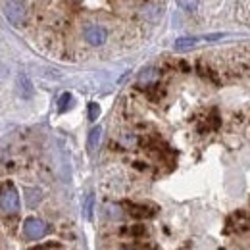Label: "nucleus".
<instances>
[{"mask_svg": "<svg viewBox=\"0 0 250 250\" xmlns=\"http://www.w3.org/2000/svg\"><path fill=\"white\" fill-rule=\"evenodd\" d=\"M4 16L10 20L12 25L21 27L27 20V4L25 2H4Z\"/></svg>", "mask_w": 250, "mask_h": 250, "instance_id": "f257e3e1", "label": "nucleus"}, {"mask_svg": "<svg viewBox=\"0 0 250 250\" xmlns=\"http://www.w3.org/2000/svg\"><path fill=\"white\" fill-rule=\"evenodd\" d=\"M48 233V225L39 218H27L23 223V235L31 241H39Z\"/></svg>", "mask_w": 250, "mask_h": 250, "instance_id": "f03ea898", "label": "nucleus"}, {"mask_svg": "<svg viewBox=\"0 0 250 250\" xmlns=\"http://www.w3.org/2000/svg\"><path fill=\"white\" fill-rule=\"evenodd\" d=\"M0 208L6 214H16L20 210V194L12 185H8V188L0 194Z\"/></svg>", "mask_w": 250, "mask_h": 250, "instance_id": "7ed1b4c3", "label": "nucleus"}, {"mask_svg": "<svg viewBox=\"0 0 250 250\" xmlns=\"http://www.w3.org/2000/svg\"><path fill=\"white\" fill-rule=\"evenodd\" d=\"M83 35H85V41H87L91 46H102V44L106 42V37H108L104 27L94 25V23L87 25L85 31H83Z\"/></svg>", "mask_w": 250, "mask_h": 250, "instance_id": "20e7f679", "label": "nucleus"}, {"mask_svg": "<svg viewBox=\"0 0 250 250\" xmlns=\"http://www.w3.org/2000/svg\"><path fill=\"white\" fill-rule=\"evenodd\" d=\"M129 210V216H133V218L137 219H145V218H152L154 216V210H150L148 206H145V204H129L127 206Z\"/></svg>", "mask_w": 250, "mask_h": 250, "instance_id": "39448f33", "label": "nucleus"}, {"mask_svg": "<svg viewBox=\"0 0 250 250\" xmlns=\"http://www.w3.org/2000/svg\"><path fill=\"white\" fill-rule=\"evenodd\" d=\"M18 87H20L21 98H31L33 96V83L25 73H20V77H18Z\"/></svg>", "mask_w": 250, "mask_h": 250, "instance_id": "423d86ee", "label": "nucleus"}, {"mask_svg": "<svg viewBox=\"0 0 250 250\" xmlns=\"http://www.w3.org/2000/svg\"><path fill=\"white\" fill-rule=\"evenodd\" d=\"M100 141H102V127H100V125H96V127L91 129L89 139H87V148H89V152H94V150L98 148Z\"/></svg>", "mask_w": 250, "mask_h": 250, "instance_id": "0eeeda50", "label": "nucleus"}, {"mask_svg": "<svg viewBox=\"0 0 250 250\" xmlns=\"http://www.w3.org/2000/svg\"><path fill=\"white\" fill-rule=\"evenodd\" d=\"M196 42H198L196 37H181V39L175 41L173 48H175L177 52H183V50H190L192 46H196Z\"/></svg>", "mask_w": 250, "mask_h": 250, "instance_id": "6e6552de", "label": "nucleus"}, {"mask_svg": "<svg viewBox=\"0 0 250 250\" xmlns=\"http://www.w3.org/2000/svg\"><path fill=\"white\" fill-rule=\"evenodd\" d=\"M71 100H73V98H71L69 93H63L62 96H60V100H58V112H60V114H63V112L71 106Z\"/></svg>", "mask_w": 250, "mask_h": 250, "instance_id": "1a4fd4ad", "label": "nucleus"}, {"mask_svg": "<svg viewBox=\"0 0 250 250\" xmlns=\"http://www.w3.org/2000/svg\"><path fill=\"white\" fill-rule=\"evenodd\" d=\"M93 204H94V196L93 194H87V198H85V206H83V212H85V218L87 219L93 218Z\"/></svg>", "mask_w": 250, "mask_h": 250, "instance_id": "9d476101", "label": "nucleus"}, {"mask_svg": "<svg viewBox=\"0 0 250 250\" xmlns=\"http://www.w3.org/2000/svg\"><path fill=\"white\" fill-rule=\"evenodd\" d=\"M127 233H129L131 237H143V235L146 233V227H145V225H131V227L127 229Z\"/></svg>", "mask_w": 250, "mask_h": 250, "instance_id": "9b49d317", "label": "nucleus"}, {"mask_svg": "<svg viewBox=\"0 0 250 250\" xmlns=\"http://www.w3.org/2000/svg\"><path fill=\"white\" fill-rule=\"evenodd\" d=\"M98 116H100V106H98L96 102H91V104H89V120L94 122Z\"/></svg>", "mask_w": 250, "mask_h": 250, "instance_id": "f8f14e48", "label": "nucleus"}, {"mask_svg": "<svg viewBox=\"0 0 250 250\" xmlns=\"http://www.w3.org/2000/svg\"><path fill=\"white\" fill-rule=\"evenodd\" d=\"M146 93H148V96H150L152 100H158V98H160V96L164 94V93H162V91H160V85H150Z\"/></svg>", "mask_w": 250, "mask_h": 250, "instance_id": "ddd939ff", "label": "nucleus"}, {"mask_svg": "<svg viewBox=\"0 0 250 250\" xmlns=\"http://www.w3.org/2000/svg\"><path fill=\"white\" fill-rule=\"evenodd\" d=\"M154 79H156V71H154V69H146V71L141 75V81H145V83H146V81L152 83Z\"/></svg>", "mask_w": 250, "mask_h": 250, "instance_id": "4468645a", "label": "nucleus"}, {"mask_svg": "<svg viewBox=\"0 0 250 250\" xmlns=\"http://www.w3.org/2000/svg\"><path fill=\"white\" fill-rule=\"evenodd\" d=\"M131 250H156V247H152V245H148V243H135Z\"/></svg>", "mask_w": 250, "mask_h": 250, "instance_id": "2eb2a0df", "label": "nucleus"}, {"mask_svg": "<svg viewBox=\"0 0 250 250\" xmlns=\"http://www.w3.org/2000/svg\"><path fill=\"white\" fill-rule=\"evenodd\" d=\"M204 39L206 41H218V39H223V33H212V35H206Z\"/></svg>", "mask_w": 250, "mask_h": 250, "instance_id": "dca6fc26", "label": "nucleus"}, {"mask_svg": "<svg viewBox=\"0 0 250 250\" xmlns=\"http://www.w3.org/2000/svg\"><path fill=\"white\" fill-rule=\"evenodd\" d=\"M179 6H181V8H188V10H192V8H196V2H185V0H181V2H179Z\"/></svg>", "mask_w": 250, "mask_h": 250, "instance_id": "f3484780", "label": "nucleus"}]
</instances>
